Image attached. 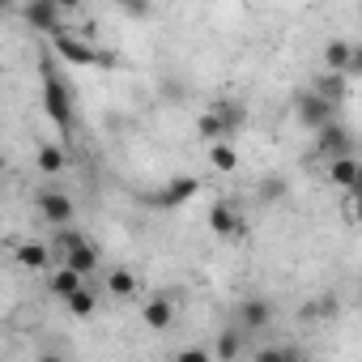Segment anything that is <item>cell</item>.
Here are the masks:
<instances>
[{
  "label": "cell",
  "mask_w": 362,
  "mask_h": 362,
  "mask_svg": "<svg viewBox=\"0 0 362 362\" xmlns=\"http://www.w3.org/2000/svg\"><path fill=\"white\" fill-rule=\"evenodd\" d=\"M43 111L52 115V124L64 132V136H73V128H77V111H73V86L60 77V69H56V56L52 52H43Z\"/></svg>",
  "instance_id": "1"
},
{
  "label": "cell",
  "mask_w": 362,
  "mask_h": 362,
  "mask_svg": "<svg viewBox=\"0 0 362 362\" xmlns=\"http://www.w3.org/2000/svg\"><path fill=\"white\" fill-rule=\"evenodd\" d=\"M52 39H56V56H64L69 64H111V56H107V52H98L86 35H69V30L60 26Z\"/></svg>",
  "instance_id": "2"
},
{
  "label": "cell",
  "mask_w": 362,
  "mask_h": 362,
  "mask_svg": "<svg viewBox=\"0 0 362 362\" xmlns=\"http://www.w3.org/2000/svg\"><path fill=\"white\" fill-rule=\"evenodd\" d=\"M315 149L324 153V158H341V153H354V132L332 115V119H324L320 128H315Z\"/></svg>",
  "instance_id": "3"
},
{
  "label": "cell",
  "mask_w": 362,
  "mask_h": 362,
  "mask_svg": "<svg viewBox=\"0 0 362 362\" xmlns=\"http://www.w3.org/2000/svg\"><path fill=\"white\" fill-rule=\"evenodd\" d=\"M64 9L56 5V0H26L22 5V22L30 26V30H39V35H56L64 22Z\"/></svg>",
  "instance_id": "4"
},
{
  "label": "cell",
  "mask_w": 362,
  "mask_h": 362,
  "mask_svg": "<svg viewBox=\"0 0 362 362\" xmlns=\"http://www.w3.org/2000/svg\"><path fill=\"white\" fill-rule=\"evenodd\" d=\"M332 107H337V103H328L324 94H315V90H303V94H298V124L315 132L324 119H332Z\"/></svg>",
  "instance_id": "5"
},
{
  "label": "cell",
  "mask_w": 362,
  "mask_h": 362,
  "mask_svg": "<svg viewBox=\"0 0 362 362\" xmlns=\"http://www.w3.org/2000/svg\"><path fill=\"white\" fill-rule=\"evenodd\" d=\"M197 192H201V179H197V175H179V179H170V184L153 197V205H158V209H175V205L192 201Z\"/></svg>",
  "instance_id": "6"
},
{
  "label": "cell",
  "mask_w": 362,
  "mask_h": 362,
  "mask_svg": "<svg viewBox=\"0 0 362 362\" xmlns=\"http://www.w3.org/2000/svg\"><path fill=\"white\" fill-rule=\"evenodd\" d=\"M39 214H43L52 226H69V222H73V201H69V192H56V188L39 192Z\"/></svg>",
  "instance_id": "7"
},
{
  "label": "cell",
  "mask_w": 362,
  "mask_h": 362,
  "mask_svg": "<svg viewBox=\"0 0 362 362\" xmlns=\"http://www.w3.org/2000/svg\"><path fill=\"white\" fill-rule=\"evenodd\" d=\"M273 324V303L269 298H247L239 307V332H264Z\"/></svg>",
  "instance_id": "8"
},
{
  "label": "cell",
  "mask_w": 362,
  "mask_h": 362,
  "mask_svg": "<svg viewBox=\"0 0 362 362\" xmlns=\"http://www.w3.org/2000/svg\"><path fill=\"white\" fill-rule=\"evenodd\" d=\"M214 119H218V128H222V136L230 141L243 124H247V107L239 103V98H222V103H214Z\"/></svg>",
  "instance_id": "9"
},
{
  "label": "cell",
  "mask_w": 362,
  "mask_h": 362,
  "mask_svg": "<svg viewBox=\"0 0 362 362\" xmlns=\"http://www.w3.org/2000/svg\"><path fill=\"white\" fill-rule=\"evenodd\" d=\"M209 230H214L218 239H230V235H239V230H243V218H239V209H235V205H226V201H218V205L209 209Z\"/></svg>",
  "instance_id": "10"
},
{
  "label": "cell",
  "mask_w": 362,
  "mask_h": 362,
  "mask_svg": "<svg viewBox=\"0 0 362 362\" xmlns=\"http://www.w3.org/2000/svg\"><path fill=\"white\" fill-rule=\"evenodd\" d=\"M328 184L354 192L358 188V158L354 153H341V158H328Z\"/></svg>",
  "instance_id": "11"
},
{
  "label": "cell",
  "mask_w": 362,
  "mask_h": 362,
  "mask_svg": "<svg viewBox=\"0 0 362 362\" xmlns=\"http://www.w3.org/2000/svg\"><path fill=\"white\" fill-rule=\"evenodd\" d=\"M60 264H69V269H77L81 277H90V273L98 269V247L81 239V243H73V247H69V252L60 256Z\"/></svg>",
  "instance_id": "12"
},
{
  "label": "cell",
  "mask_w": 362,
  "mask_h": 362,
  "mask_svg": "<svg viewBox=\"0 0 362 362\" xmlns=\"http://www.w3.org/2000/svg\"><path fill=\"white\" fill-rule=\"evenodd\" d=\"M141 315H145V324H149V328H170V320H175V303H170L166 294H153V298L145 303V311H141Z\"/></svg>",
  "instance_id": "13"
},
{
  "label": "cell",
  "mask_w": 362,
  "mask_h": 362,
  "mask_svg": "<svg viewBox=\"0 0 362 362\" xmlns=\"http://www.w3.org/2000/svg\"><path fill=\"white\" fill-rule=\"evenodd\" d=\"M315 94H324L328 103H341V98L349 94V77H345V73H337V69H328V77H320V81H315Z\"/></svg>",
  "instance_id": "14"
},
{
  "label": "cell",
  "mask_w": 362,
  "mask_h": 362,
  "mask_svg": "<svg viewBox=\"0 0 362 362\" xmlns=\"http://www.w3.org/2000/svg\"><path fill=\"white\" fill-rule=\"evenodd\" d=\"M18 260H22V269H47L56 256H52L47 243H22V247H18Z\"/></svg>",
  "instance_id": "15"
},
{
  "label": "cell",
  "mask_w": 362,
  "mask_h": 362,
  "mask_svg": "<svg viewBox=\"0 0 362 362\" xmlns=\"http://www.w3.org/2000/svg\"><path fill=\"white\" fill-rule=\"evenodd\" d=\"M64 303H69V311H73L77 320H90V315H94V307H98V298H94V290H90L86 281H81V286H77Z\"/></svg>",
  "instance_id": "16"
},
{
  "label": "cell",
  "mask_w": 362,
  "mask_h": 362,
  "mask_svg": "<svg viewBox=\"0 0 362 362\" xmlns=\"http://www.w3.org/2000/svg\"><path fill=\"white\" fill-rule=\"evenodd\" d=\"M81 281H86V277H81L77 269H69V264H60V269L52 273V294H56V298H69V294H73V290H77Z\"/></svg>",
  "instance_id": "17"
},
{
  "label": "cell",
  "mask_w": 362,
  "mask_h": 362,
  "mask_svg": "<svg viewBox=\"0 0 362 362\" xmlns=\"http://www.w3.org/2000/svg\"><path fill=\"white\" fill-rule=\"evenodd\" d=\"M209 354H214V358H226V362L239 358V354H243V332H239V328H222V337H218V345H214Z\"/></svg>",
  "instance_id": "18"
},
{
  "label": "cell",
  "mask_w": 362,
  "mask_h": 362,
  "mask_svg": "<svg viewBox=\"0 0 362 362\" xmlns=\"http://www.w3.org/2000/svg\"><path fill=\"white\" fill-rule=\"evenodd\" d=\"M107 294H111V298H132V294H136V277H132L128 269H111V277H107Z\"/></svg>",
  "instance_id": "19"
},
{
  "label": "cell",
  "mask_w": 362,
  "mask_h": 362,
  "mask_svg": "<svg viewBox=\"0 0 362 362\" xmlns=\"http://www.w3.org/2000/svg\"><path fill=\"white\" fill-rule=\"evenodd\" d=\"M349 56H354V43H349V39H332V43L324 47V64H328V69H337V73L349 64Z\"/></svg>",
  "instance_id": "20"
},
{
  "label": "cell",
  "mask_w": 362,
  "mask_h": 362,
  "mask_svg": "<svg viewBox=\"0 0 362 362\" xmlns=\"http://www.w3.org/2000/svg\"><path fill=\"white\" fill-rule=\"evenodd\" d=\"M64 162H69V153L60 149V145H39V170H47V175H56V170H64Z\"/></svg>",
  "instance_id": "21"
},
{
  "label": "cell",
  "mask_w": 362,
  "mask_h": 362,
  "mask_svg": "<svg viewBox=\"0 0 362 362\" xmlns=\"http://www.w3.org/2000/svg\"><path fill=\"white\" fill-rule=\"evenodd\" d=\"M209 162H214L218 170H235V166H239V153H235L230 141H214V145H209Z\"/></svg>",
  "instance_id": "22"
},
{
  "label": "cell",
  "mask_w": 362,
  "mask_h": 362,
  "mask_svg": "<svg viewBox=\"0 0 362 362\" xmlns=\"http://www.w3.org/2000/svg\"><path fill=\"white\" fill-rule=\"evenodd\" d=\"M197 132H201L205 141H226V136H222V128H218V119H214V111H205V115L197 119Z\"/></svg>",
  "instance_id": "23"
},
{
  "label": "cell",
  "mask_w": 362,
  "mask_h": 362,
  "mask_svg": "<svg viewBox=\"0 0 362 362\" xmlns=\"http://www.w3.org/2000/svg\"><path fill=\"white\" fill-rule=\"evenodd\" d=\"M281 192H286V179H264V184H260L264 201H281Z\"/></svg>",
  "instance_id": "24"
},
{
  "label": "cell",
  "mask_w": 362,
  "mask_h": 362,
  "mask_svg": "<svg viewBox=\"0 0 362 362\" xmlns=\"http://www.w3.org/2000/svg\"><path fill=\"white\" fill-rule=\"evenodd\" d=\"M119 9L128 18H149V0H119Z\"/></svg>",
  "instance_id": "25"
},
{
  "label": "cell",
  "mask_w": 362,
  "mask_h": 362,
  "mask_svg": "<svg viewBox=\"0 0 362 362\" xmlns=\"http://www.w3.org/2000/svg\"><path fill=\"white\" fill-rule=\"evenodd\" d=\"M315 311H320L324 320H328V315H337V298H332V294H324V298L315 303Z\"/></svg>",
  "instance_id": "26"
},
{
  "label": "cell",
  "mask_w": 362,
  "mask_h": 362,
  "mask_svg": "<svg viewBox=\"0 0 362 362\" xmlns=\"http://www.w3.org/2000/svg\"><path fill=\"white\" fill-rule=\"evenodd\" d=\"M179 358H184V362H205V358H214V354H209V349H184Z\"/></svg>",
  "instance_id": "27"
},
{
  "label": "cell",
  "mask_w": 362,
  "mask_h": 362,
  "mask_svg": "<svg viewBox=\"0 0 362 362\" xmlns=\"http://www.w3.org/2000/svg\"><path fill=\"white\" fill-rule=\"evenodd\" d=\"M56 5H60V9L69 13V9H81V5H86V0H56Z\"/></svg>",
  "instance_id": "28"
},
{
  "label": "cell",
  "mask_w": 362,
  "mask_h": 362,
  "mask_svg": "<svg viewBox=\"0 0 362 362\" xmlns=\"http://www.w3.org/2000/svg\"><path fill=\"white\" fill-rule=\"evenodd\" d=\"M13 5H18V0H0V18H5V13H13Z\"/></svg>",
  "instance_id": "29"
}]
</instances>
